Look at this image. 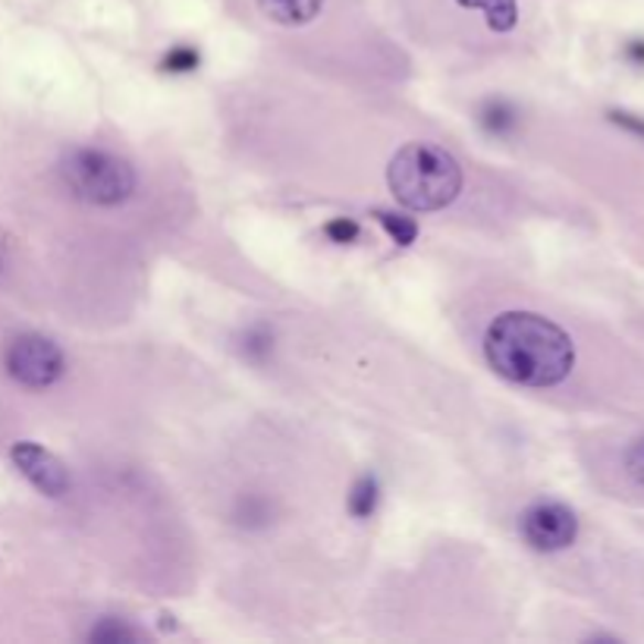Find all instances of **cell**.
<instances>
[{"label":"cell","mask_w":644,"mask_h":644,"mask_svg":"<svg viewBox=\"0 0 644 644\" xmlns=\"http://www.w3.org/2000/svg\"><path fill=\"white\" fill-rule=\"evenodd\" d=\"M484 353L497 375L522 387H557L576 365L572 336L535 312L494 318L484 336Z\"/></svg>","instance_id":"cell-1"},{"label":"cell","mask_w":644,"mask_h":644,"mask_svg":"<svg viewBox=\"0 0 644 644\" xmlns=\"http://www.w3.org/2000/svg\"><path fill=\"white\" fill-rule=\"evenodd\" d=\"M387 183L399 205L409 211L447 208L462 189V167L434 142H409L387 167Z\"/></svg>","instance_id":"cell-2"},{"label":"cell","mask_w":644,"mask_h":644,"mask_svg":"<svg viewBox=\"0 0 644 644\" xmlns=\"http://www.w3.org/2000/svg\"><path fill=\"white\" fill-rule=\"evenodd\" d=\"M61 173L73 195L88 205H120L136 192L132 164L105 148H73L61 161Z\"/></svg>","instance_id":"cell-3"},{"label":"cell","mask_w":644,"mask_h":644,"mask_svg":"<svg viewBox=\"0 0 644 644\" xmlns=\"http://www.w3.org/2000/svg\"><path fill=\"white\" fill-rule=\"evenodd\" d=\"M3 365L22 387L42 390L63 375V353L54 340H47L42 333H20L7 343Z\"/></svg>","instance_id":"cell-4"},{"label":"cell","mask_w":644,"mask_h":644,"mask_svg":"<svg viewBox=\"0 0 644 644\" xmlns=\"http://www.w3.org/2000/svg\"><path fill=\"white\" fill-rule=\"evenodd\" d=\"M576 535H579L576 513L566 503H557V500H540L535 506H528L525 516H522V538L540 554L566 550L576 540Z\"/></svg>","instance_id":"cell-5"},{"label":"cell","mask_w":644,"mask_h":644,"mask_svg":"<svg viewBox=\"0 0 644 644\" xmlns=\"http://www.w3.org/2000/svg\"><path fill=\"white\" fill-rule=\"evenodd\" d=\"M10 459H13V465L20 469L22 475L32 481L42 494H47V497H63L69 491V472H66V465L51 450H44L42 443L20 440V443H13Z\"/></svg>","instance_id":"cell-6"},{"label":"cell","mask_w":644,"mask_h":644,"mask_svg":"<svg viewBox=\"0 0 644 644\" xmlns=\"http://www.w3.org/2000/svg\"><path fill=\"white\" fill-rule=\"evenodd\" d=\"M258 7L268 20L280 25H305L321 13L324 0H258Z\"/></svg>","instance_id":"cell-7"},{"label":"cell","mask_w":644,"mask_h":644,"mask_svg":"<svg viewBox=\"0 0 644 644\" xmlns=\"http://www.w3.org/2000/svg\"><path fill=\"white\" fill-rule=\"evenodd\" d=\"M465 10H481L487 17V25L494 32H509L519 22V7L516 0H457Z\"/></svg>","instance_id":"cell-8"},{"label":"cell","mask_w":644,"mask_h":644,"mask_svg":"<svg viewBox=\"0 0 644 644\" xmlns=\"http://www.w3.org/2000/svg\"><path fill=\"white\" fill-rule=\"evenodd\" d=\"M479 120L491 136H506V132H513L516 124H519V117H516L513 105H509V101H503V98H491V101H484V105H481Z\"/></svg>","instance_id":"cell-9"},{"label":"cell","mask_w":644,"mask_h":644,"mask_svg":"<svg viewBox=\"0 0 644 644\" xmlns=\"http://www.w3.org/2000/svg\"><path fill=\"white\" fill-rule=\"evenodd\" d=\"M377 497H380V484H377L375 475H362L353 484V494H350V513H353L355 519L375 516Z\"/></svg>","instance_id":"cell-10"},{"label":"cell","mask_w":644,"mask_h":644,"mask_svg":"<svg viewBox=\"0 0 644 644\" xmlns=\"http://www.w3.org/2000/svg\"><path fill=\"white\" fill-rule=\"evenodd\" d=\"M377 224L387 229V236L394 239L396 246H412L418 236V224L412 217H402V214H394V211H377L375 214Z\"/></svg>","instance_id":"cell-11"},{"label":"cell","mask_w":644,"mask_h":644,"mask_svg":"<svg viewBox=\"0 0 644 644\" xmlns=\"http://www.w3.org/2000/svg\"><path fill=\"white\" fill-rule=\"evenodd\" d=\"M136 638H139L136 629H129V625L120 623V620H101V623L88 632V642L95 644H129L136 642Z\"/></svg>","instance_id":"cell-12"},{"label":"cell","mask_w":644,"mask_h":644,"mask_svg":"<svg viewBox=\"0 0 644 644\" xmlns=\"http://www.w3.org/2000/svg\"><path fill=\"white\" fill-rule=\"evenodd\" d=\"M270 353H273V333H270L265 324L249 328L246 336H243V355L251 358V362H265Z\"/></svg>","instance_id":"cell-13"},{"label":"cell","mask_w":644,"mask_h":644,"mask_svg":"<svg viewBox=\"0 0 644 644\" xmlns=\"http://www.w3.org/2000/svg\"><path fill=\"white\" fill-rule=\"evenodd\" d=\"M270 519L268 503L258 497H246L239 500V513H236V522L239 525H265Z\"/></svg>","instance_id":"cell-14"},{"label":"cell","mask_w":644,"mask_h":644,"mask_svg":"<svg viewBox=\"0 0 644 644\" xmlns=\"http://www.w3.org/2000/svg\"><path fill=\"white\" fill-rule=\"evenodd\" d=\"M198 66V51L195 47H173L164 57L167 73H192Z\"/></svg>","instance_id":"cell-15"},{"label":"cell","mask_w":644,"mask_h":644,"mask_svg":"<svg viewBox=\"0 0 644 644\" xmlns=\"http://www.w3.org/2000/svg\"><path fill=\"white\" fill-rule=\"evenodd\" d=\"M625 472L635 479V484L644 487V437H638L629 450H625Z\"/></svg>","instance_id":"cell-16"},{"label":"cell","mask_w":644,"mask_h":644,"mask_svg":"<svg viewBox=\"0 0 644 644\" xmlns=\"http://www.w3.org/2000/svg\"><path fill=\"white\" fill-rule=\"evenodd\" d=\"M324 233L331 236L333 243H355L358 239V224L350 221V217H336V221H331L324 227Z\"/></svg>","instance_id":"cell-17"},{"label":"cell","mask_w":644,"mask_h":644,"mask_svg":"<svg viewBox=\"0 0 644 644\" xmlns=\"http://www.w3.org/2000/svg\"><path fill=\"white\" fill-rule=\"evenodd\" d=\"M610 120H613V124H620L623 129H629V132H638V136H644V120H635V117L620 114V110H613V114H610Z\"/></svg>","instance_id":"cell-18"},{"label":"cell","mask_w":644,"mask_h":644,"mask_svg":"<svg viewBox=\"0 0 644 644\" xmlns=\"http://www.w3.org/2000/svg\"><path fill=\"white\" fill-rule=\"evenodd\" d=\"M629 57H632L635 63H644V42L629 44Z\"/></svg>","instance_id":"cell-19"}]
</instances>
